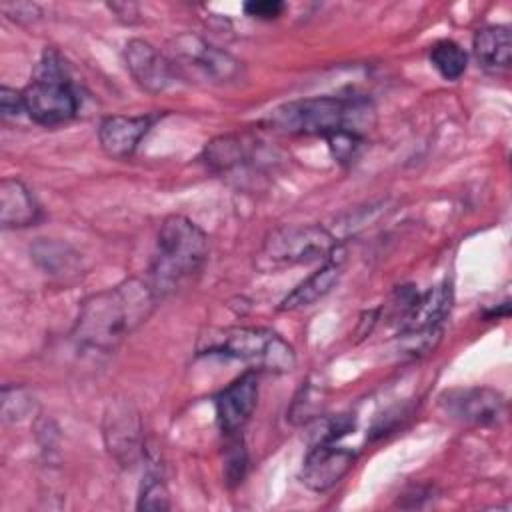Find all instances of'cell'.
<instances>
[{
  "instance_id": "1",
  "label": "cell",
  "mask_w": 512,
  "mask_h": 512,
  "mask_svg": "<svg viewBox=\"0 0 512 512\" xmlns=\"http://www.w3.org/2000/svg\"><path fill=\"white\" fill-rule=\"evenodd\" d=\"M158 294L150 282L126 278L82 300L72 338L84 350L114 352L154 312Z\"/></svg>"
},
{
  "instance_id": "2",
  "label": "cell",
  "mask_w": 512,
  "mask_h": 512,
  "mask_svg": "<svg viewBox=\"0 0 512 512\" xmlns=\"http://www.w3.org/2000/svg\"><path fill=\"white\" fill-rule=\"evenodd\" d=\"M206 258V232L182 214L166 216L156 236V250L150 266L152 288L158 296L176 290L204 268Z\"/></svg>"
},
{
  "instance_id": "3",
  "label": "cell",
  "mask_w": 512,
  "mask_h": 512,
  "mask_svg": "<svg viewBox=\"0 0 512 512\" xmlns=\"http://www.w3.org/2000/svg\"><path fill=\"white\" fill-rule=\"evenodd\" d=\"M370 104L356 96H314L286 102L274 108L268 124L284 134L298 136H330L350 130L360 134V126L368 124Z\"/></svg>"
},
{
  "instance_id": "4",
  "label": "cell",
  "mask_w": 512,
  "mask_h": 512,
  "mask_svg": "<svg viewBox=\"0 0 512 512\" xmlns=\"http://www.w3.org/2000/svg\"><path fill=\"white\" fill-rule=\"evenodd\" d=\"M196 350L198 354L242 360L258 370L276 374L290 372L296 366L294 348L278 332L264 326L208 328L200 334Z\"/></svg>"
},
{
  "instance_id": "5",
  "label": "cell",
  "mask_w": 512,
  "mask_h": 512,
  "mask_svg": "<svg viewBox=\"0 0 512 512\" xmlns=\"http://www.w3.org/2000/svg\"><path fill=\"white\" fill-rule=\"evenodd\" d=\"M338 248L336 238L322 226L298 224L280 226L272 230L262 242L256 266L260 270H280L286 266L310 264L316 260H326Z\"/></svg>"
},
{
  "instance_id": "6",
  "label": "cell",
  "mask_w": 512,
  "mask_h": 512,
  "mask_svg": "<svg viewBox=\"0 0 512 512\" xmlns=\"http://www.w3.org/2000/svg\"><path fill=\"white\" fill-rule=\"evenodd\" d=\"M22 96L26 114L40 126L66 124L78 114V96L58 64V56L48 50L38 78L22 90Z\"/></svg>"
},
{
  "instance_id": "7",
  "label": "cell",
  "mask_w": 512,
  "mask_h": 512,
  "mask_svg": "<svg viewBox=\"0 0 512 512\" xmlns=\"http://www.w3.org/2000/svg\"><path fill=\"white\" fill-rule=\"evenodd\" d=\"M172 64L216 84H228L242 76V62L238 58L192 32L172 40Z\"/></svg>"
},
{
  "instance_id": "8",
  "label": "cell",
  "mask_w": 512,
  "mask_h": 512,
  "mask_svg": "<svg viewBox=\"0 0 512 512\" xmlns=\"http://www.w3.org/2000/svg\"><path fill=\"white\" fill-rule=\"evenodd\" d=\"M440 406L460 422L492 426L506 414V400L500 392L486 386L452 388L440 394Z\"/></svg>"
},
{
  "instance_id": "9",
  "label": "cell",
  "mask_w": 512,
  "mask_h": 512,
  "mask_svg": "<svg viewBox=\"0 0 512 512\" xmlns=\"http://www.w3.org/2000/svg\"><path fill=\"white\" fill-rule=\"evenodd\" d=\"M124 62L134 82L148 94H160L176 80V66L172 60L142 38L126 42Z\"/></svg>"
},
{
  "instance_id": "10",
  "label": "cell",
  "mask_w": 512,
  "mask_h": 512,
  "mask_svg": "<svg viewBox=\"0 0 512 512\" xmlns=\"http://www.w3.org/2000/svg\"><path fill=\"white\" fill-rule=\"evenodd\" d=\"M354 460L356 452L336 446L334 442L312 444L304 458L300 480L312 492H326L348 474Z\"/></svg>"
},
{
  "instance_id": "11",
  "label": "cell",
  "mask_w": 512,
  "mask_h": 512,
  "mask_svg": "<svg viewBox=\"0 0 512 512\" xmlns=\"http://www.w3.org/2000/svg\"><path fill=\"white\" fill-rule=\"evenodd\" d=\"M104 442L108 452L122 464L132 466L142 452L140 420L130 402H114L104 416Z\"/></svg>"
},
{
  "instance_id": "12",
  "label": "cell",
  "mask_w": 512,
  "mask_h": 512,
  "mask_svg": "<svg viewBox=\"0 0 512 512\" xmlns=\"http://www.w3.org/2000/svg\"><path fill=\"white\" fill-rule=\"evenodd\" d=\"M258 402V374L248 370L228 384L214 400L216 418L224 434H236L250 420Z\"/></svg>"
},
{
  "instance_id": "13",
  "label": "cell",
  "mask_w": 512,
  "mask_h": 512,
  "mask_svg": "<svg viewBox=\"0 0 512 512\" xmlns=\"http://www.w3.org/2000/svg\"><path fill=\"white\" fill-rule=\"evenodd\" d=\"M152 126L150 116L112 114L102 118L98 126V142L110 158H128L138 148L142 136Z\"/></svg>"
},
{
  "instance_id": "14",
  "label": "cell",
  "mask_w": 512,
  "mask_h": 512,
  "mask_svg": "<svg viewBox=\"0 0 512 512\" xmlns=\"http://www.w3.org/2000/svg\"><path fill=\"white\" fill-rule=\"evenodd\" d=\"M342 264H344V250L338 246L330 258L324 260V264L310 274L304 282H300L278 306L280 312L288 310H300L306 306H312L314 302L322 300L340 280L342 276Z\"/></svg>"
},
{
  "instance_id": "15",
  "label": "cell",
  "mask_w": 512,
  "mask_h": 512,
  "mask_svg": "<svg viewBox=\"0 0 512 512\" xmlns=\"http://www.w3.org/2000/svg\"><path fill=\"white\" fill-rule=\"evenodd\" d=\"M40 218V206L32 192L18 178L0 182V224L2 228H26Z\"/></svg>"
},
{
  "instance_id": "16",
  "label": "cell",
  "mask_w": 512,
  "mask_h": 512,
  "mask_svg": "<svg viewBox=\"0 0 512 512\" xmlns=\"http://www.w3.org/2000/svg\"><path fill=\"white\" fill-rule=\"evenodd\" d=\"M450 308H452V286L450 282H440L428 292L416 296L410 312L402 320V330L440 328Z\"/></svg>"
},
{
  "instance_id": "17",
  "label": "cell",
  "mask_w": 512,
  "mask_h": 512,
  "mask_svg": "<svg viewBox=\"0 0 512 512\" xmlns=\"http://www.w3.org/2000/svg\"><path fill=\"white\" fill-rule=\"evenodd\" d=\"M30 254H32V260L36 262V266L52 278L70 280V278H76L78 274H82V262H80L78 252H74L64 242L50 240V238H38L30 246Z\"/></svg>"
},
{
  "instance_id": "18",
  "label": "cell",
  "mask_w": 512,
  "mask_h": 512,
  "mask_svg": "<svg viewBox=\"0 0 512 512\" xmlns=\"http://www.w3.org/2000/svg\"><path fill=\"white\" fill-rule=\"evenodd\" d=\"M472 50L478 62L486 68H508L512 58V38L508 26H484L476 30Z\"/></svg>"
},
{
  "instance_id": "19",
  "label": "cell",
  "mask_w": 512,
  "mask_h": 512,
  "mask_svg": "<svg viewBox=\"0 0 512 512\" xmlns=\"http://www.w3.org/2000/svg\"><path fill=\"white\" fill-rule=\"evenodd\" d=\"M246 144L248 142L242 136H218L206 144L204 160L216 172L242 166L250 156Z\"/></svg>"
},
{
  "instance_id": "20",
  "label": "cell",
  "mask_w": 512,
  "mask_h": 512,
  "mask_svg": "<svg viewBox=\"0 0 512 512\" xmlns=\"http://www.w3.org/2000/svg\"><path fill=\"white\" fill-rule=\"evenodd\" d=\"M430 64L444 80H458L468 66L466 50L454 40H438L430 46Z\"/></svg>"
},
{
  "instance_id": "21",
  "label": "cell",
  "mask_w": 512,
  "mask_h": 512,
  "mask_svg": "<svg viewBox=\"0 0 512 512\" xmlns=\"http://www.w3.org/2000/svg\"><path fill=\"white\" fill-rule=\"evenodd\" d=\"M322 390L310 382L302 384L300 392L296 394L292 406H290V412H288V418L290 422L294 424H304V422H310L314 418H318L320 414V408H322Z\"/></svg>"
},
{
  "instance_id": "22",
  "label": "cell",
  "mask_w": 512,
  "mask_h": 512,
  "mask_svg": "<svg viewBox=\"0 0 512 512\" xmlns=\"http://www.w3.org/2000/svg\"><path fill=\"white\" fill-rule=\"evenodd\" d=\"M138 510H168L170 508V494L162 478L154 474H146L140 496H138Z\"/></svg>"
},
{
  "instance_id": "23",
  "label": "cell",
  "mask_w": 512,
  "mask_h": 512,
  "mask_svg": "<svg viewBox=\"0 0 512 512\" xmlns=\"http://www.w3.org/2000/svg\"><path fill=\"white\" fill-rule=\"evenodd\" d=\"M326 142H328V148H330L332 156L338 162H350L352 158H356L364 140L358 132L342 130V132H334V134L326 136Z\"/></svg>"
},
{
  "instance_id": "24",
  "label": "cell",
  "mask_w": 512,
  "mask_h": 512,
  "mask_svg": "<svg viewBox=\"0 0 512 512\" xmlns=\"http://www.w3.org/2000/svg\"><path fill=\"white\" fill-rule=\"evenodd\" d=\"M8 390L12 392V396L16 398V402H12L10 396L2 394V418L6 422H16L22 420L30 410H32V398L26 394L24 388H16V386H8Z\"/></svg>"
},
{
  "instance_id": "25",
  "label": "cell",
  "mask_w": 512,
  "mask_h": 512,
  "mask_svg": "<svg viewBox=\"0 0 512 512\" xmlns=\"http://www.w3.org/2000/svg\"><path fill=\"white\" fill-rule=\"evenodd\" d=\"M228 448H230V450H228L226 460H224L226 482H228V484H238V482H242L244 472H246V464H248L246 450H244V444H242L240 438H236Z\"/></svg>"
},
{
  "instance_id": "26",
  "label": "cell",
  "mask_w": 512,
  "mask_h": 512,
  "mask_svg": "<svg viewBox=\"0 0 512 512\" xmlns=\"http://www.w3.org/2000/svg\"><path fill=\"white\" fill-rule=\"evenodd\" d=\"M244 12L258 20H274L284 12V2L278 0H252L244 4Z\"/></svg>"
},
{
  "instance_id": "27",
  "label": "cell",
  "mask_w": 512,
  "mask_h": 512,
  "mask_svg": "<svg viewBox=\"0 0 512 512\" xmlns=\"http://www.w3.org/2000/svg\"><path fill=\"white\" fill-rule=\"evenodd\" d=\"M0 112H2L4 118L20 116L22 112H26L22 92H18L14 88H8V86H2L0 88Z\"/></svg>"
},
{
  "instance_id": "28",
  "label": "cell",
  "mask_w": 512,
  "mask_h": 512,
  "mask_svg": "<svg viewBox=\"0 0 512 512\" xmlns=\"http://www.w3.org/2000/svg\"><path fill=\"white\" fill-rule=\"evenodd\" d=\"M4 12H12L14 10V20L18 22H30V20H36L40 16V8L36 4H30V2H22V4H4L2 6Z\"/></svg>"
}]
</instances>
